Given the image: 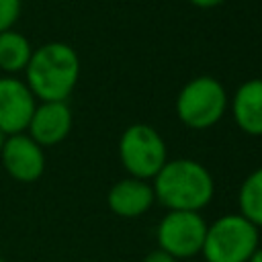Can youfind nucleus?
I'll return each instance as SVG.
<instances>
[{
	"instance_id": "nucleus-5",
	"label": "nucleus",
	"mask_w": 262,
	"mask_h": 262,
	"mask_svg": "<svg viewBox=\"0 0 262 262\" xmlns=\"http://www.w3.org/2000/svg\"><path fill=\"white\" fill-rule=\"evenodd\" d=\"M119 158L129 176L151 180L168 162L166 141L151 125H129L119 139Z\"/></svg>"
},
{
	"instance_id": "nucleus-16",
	"label": "nucleus",
	"mask_w": 262,
	"mask_h": 262,
	"mask_svg": "<svg viewBox=\"0 0 262 262\" xmlns=\"http://www.w3.org/2000/svg\"><path fill=\"white\" fill-rule=\"evenodd\" d=\"M194 6H199V8H213V6H217V4H221L223 0H190Z\"/></svg>"
},
{
	"instance_id": "nucleus-14",
	"label": "nucleus",
	"mask_w": 262,
	"mask_h": 262,
	"mask_svg": "<svg viewBox=\"0 0 262 262\" xmlns=\"http://www.w3.org/2000/svg\"><path fill=\"white\" fill-rule=\"evenodd\" d=\"M20 16V0H0V33L12 29Z\"/></svg>"
},
{
	"instance_id": "nucleus-1",
	"label": "nucleus",
	"mask_w": 262,
	"mask_h": 262,
	"mask_svg": "<svg viewBox=\"0 0 262 262\" xmlns=\"http://www.w3.org/2000/svg\"><path fill=\"white\" fill-rule=\"evenodd\" d=\"M154 196L168 211H201L215 194L213 174L196 160H168L151 178Z\"/></svg>"
},
{
	"instance_id": "nucleus-18",
	"label": "nucleus",
	"mask_w": 262,
	"mask_h": 262,
	"mask_svg": "<svg viewBox=\"0 0 262 262\" xmlns=\"http://www.w3.org/2000/svg\"><path fill=\"white\" fill-rule=\"evenodd\" d=\"M6 137H8V135H6L4 131H0V151H2V147H4V141H6Z\"/></svg>"
},
{
	"instance_id": "nucleus-9",
	"label": "nucleus",
	"mask_w": 262,
	"mask_h": 262,
	"mask_svg": "<svg viewBox=\"0 0 262 262\" xmlns=\"http://www.w3.org/2000/svg\"><path fill=\"white\" fill-rule=\"evenodd\" d=\"M27 129L41 147L55 145L63 141L72 129V111L66 104V100L41 102L39 106H35Z\"/></svg>"
},
{
	"instance_id": "nucleus-13",
	"label": "nucleus",
	"mask_w": 262,
	"mask_h": 262,
	"mask_svg": "<svg viewBox=\"0 0 262 262\" xmlns=\"http://www.w3.org/2000/svg\"><path fill=\"white\" fill-rule=\"evenodd\" d=\"M239 215L252 221L256 227H262V166L246 176L237 192Z\"/></svg>"
},
{
	"instance_id": "nucleus-12",
	"label": "nucleus",
	"mask_w": 262,
	"mask_h": 262,
	"mask_svg": "<svg viewBox=\"0 0 262 262\" xmlns=\"http://www.w3.org/2000/svg\"><path fill=\"white\" fill-rule=\"evenodd\" d=\"M33 55L31 43L25 35L14 29L0 33V70L6 74H16L27 68Z\"/></svg>"
},
{
	"instance_id": "nucleus-8",
	"label": "nucleus",
	"mask_w": 262,
	"mask_h": 262,
	"mask_svg": "<svg viewBox=\"0 0 262 262\" xmlns=\"http://www.w3.org/2000/svg\"><path fill=\"white\" fill-rule=\"evenodd\" d=\"M35 96L27 82L4 76L0 78V131L6 135L23 133L35 111Z\"/></svg>"
},
{
	"instance_id": "nucleus-17",
	"label": "nucleus",
	"mask_w": 262,
	"mask_h": 262,
	"mask_svg": "<svg viewBox=\"0 0 262 262\" xmlns=\"http://www.w3.org/2000/svg\"><path fill=\"white\" fill-rule=\"evenodd\" d=\"M248 262H262V248H260V246L254 250V254L250 256V260H248Z\"/></svg>"
},
{
	"instance_id": "nucleus-11",
	"label": "nucleus",
	"mask_w": 262,
	"mask_h": 262,
	"mask_svg": "<svg viewBox=\"0 0 262 262\" xmlns=\"http://www.w3.org/2000/svg\"><path fill=\"white\" fill-rule=\"evenodd\" d=\"M231 115L244 133L254 137L262 135V80H248L235 90Z\"/></svg>"
},
{
	"instance_id": "nucleus-7",
	"label": "nucleus",
	"mask_w": 262,
	"mask_h": 262,
	"mask_svg": "<svg viewBox=\"0 0 262 262\" xmlns=\"http://www.w3.org/2000/svg\"><path fill=\"white\" fill-rule=\"evenodd\" d=\"M0 158L4 170L18 182H35L41 178L45 170L43 147L31 135H8L0 151Z\"/></svg>"
},
{
	"instance_id": "nucleus-2",
	"label": "nucleus",
	"mask_w": 262,
	"mask_h": 262,
	"mask_svg": "<svg viewBox=\"0 0 262 262\" xmlns=\"http://www.w3.org/2000/svg\"><path fill=\"white\" fill-rule=\"evenodd\" d=\"M25 72L35 98H41V102L66 100L78 82L80 59L70 45L51 41L33 51Z\"/></svg>"
},
{
	"instance_id": "nucleus-4",
	"label": "nucleus",
	"mask_w": 262,
	"mask_h": 262,
	"mask_svg": "<svg viewBox=\"0 0 262 262\" xmlns=\"http://www.w3.org/2000/svg\"><path fill=\"white\" fill-rule=\"evenodd\" d=\"M227 111V94L219 80L199 76L184 84L176 98L178 119L196 131L209 129L221 121Z\"/></svg>"
},
{
	"instance_id": "nucleus-3",
	"label": "nucleus",
	"mask_w": 262,
	"mask_h": 262,
	"mask_svg": "<svg viewBox=\"0 0 262 262\" xmlns=\"http://www.w3.org/2000/svg\"><path fill=\"white\" fill-rule=\"evenodd\" d=\"M258 246V227L239 213H227L207 225L201 254L205 262H248Z\"/></svg>"
},
{
	"instance_id": "nucleus-10",
	"label": "nucleus",
	"mask_w": 262,
	"mask_h": 262,
	"mask_svg": "<svg viewBox=\"0 0 262 262\" xmlns=\"http://www.w3.org/2000/svg\"><path fill=\"white\" fill-rule=\"evenodd\" d=\"M106 203L115 215L133 219V217L143 215L156 203V196H154V188L147 180L129 176L111 186V190L106 194Z\"/></svg>"
},
{
	"instance_id": "nucleus-15",
	"label": "nucleus",
	"mask_w": 262,
	"mask_h": 262,
	"mask_svg": "<svg viewBox=\"0 0 262 262\" xmlns=\"http://www.w3.org/2000/svg\"><path fill=\"white\" fill-rule=\"evenodd\" d=\"M143 262H178L174 256H170L168 252H164V250H154V252H149L145 258H143Z\"/></svg>"
},
{
	"instance_id": "nucleus-6",
	"label": "nucleus",
	"mask_w": 262,
	"mask_h": 262,
	"mask_svg": "<svg viewBox=\"0 0 262 262\" xmlns=\"http://www.w3.org/2000/svg\"><path fill=\"white\" fill-rule=\"evenodd\" d=\"M207 223L199 211H168L156 229L158 248L170 256L190 258L201 254Z\"/></svg>"
},
{
	"instance_id": "nucleus-19",
	"label": "nucleus",
	"mask_w": 262,
	"mask_h": 262,
	"mask_svg": "<svg viewBox=\"0 0 262 262\" xmlns=\"http://www.w3.org/2000/svg\"><path fill=\"white\" fill-rule=\"evenodd\" d=\"M0 262H4V258H2V256H0Z\"/></svg>"
}]
</instances>
